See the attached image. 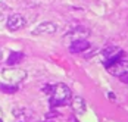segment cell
Listing matches in <instances>:
<instances>
[{
    "label": "cell",
    "mask_w": 128,
    "mask_h": 122,
    "mask_svg": "<svg viewBox=\"0 0 128 122\" xmlns=\"http://www.w3.org/2000/svg\"><path fill=\"white\" fill-rule=\"evenodd\" d=\"M72 97V93L69 90V87L64 84V82H58L54 86H52L50 91V106H66L69 104Z\"/></svg>",
    "instance_id": "6da1fadb"
},
{
    "label": "cell",
    "mask_w": 128,
    "mask_h": 122,
    "mask_svg": "<svg viewBox=\"0 0 128 122\" xmlns=\"http://www.w3.org/2000/svg\"><path fill=\"white\" fill-rule=\"evenodd\" d=\"M104 68H106L108 72L110 74V75H114V76H121V75L127 74L128 72V62H127L125 54L121 56V58H118V59H115L110 63H108Z\"/></svg>",
    "instance_id": "7a4b0ae2"
},
{
    "label": "cell",
    "mask_w": 128,
    "mask_h": 122,
    "mask_svg": "<svg viewBox=\"0 0 128 122\" xmlns=\"http://www.w3.org/2000/svg\"><path fill=\"white\" fill-rule=\"evenodd\" d=\"M2 78L9 84H18L26 78V72L19 68H6L2 71Z\"/></svg>",
    "instance_id": "3957f363"
},
{
    "label": "cell",
    "mask_w": 128,
    "mask_h": 122,
    "mask_svg": "<svg viewBox=\"0 0 128 122\" xmlns=\"http://www.w3.org/2000/svg\"><path fill=\"white\" fill-rule=\"evenodd\" d=\"M124 54H125V52L121 50V49H118V47H108V49H104L102 52V60H103V63H104V66H106L108 63L114 62L115 59L124 56Z\"/></svg>",
    "instance_id": "277c9868"
},
{
    "label": "cell",
    "mask_w": 128,
    "mask_h": 122,
    "mask_svg": "<svg viewBox=\"0 0 128 122\" xmlns=\"http://www.w3.org/2000/svg\"><path fill=\"white\" fill-rule=\"evenodd\" d=\"M25 25H26L25 18H24L22 15H19V13H15L12 16H9L8 21H6V26H8V30H10V31H18V30L24 28Z\"/></svg>",
    "instance_id": "5b68a950"
},
{
    "label": "cell",
    "mask_w": 128,
    "mask_h": 122,
    "mask_svg": "<svg viewBox=\"0 0 128 122\" xmlns=\"http://www.w3.org/2000/svg\"><path fill=\"white\" fill-rule=\"evenodd\" d=\"M88 30L87 28H82V26H78V28H74L72 31H69L66 36H65V40L72 43V41H77V40H86L88 37Z\"/></svg>",
    "instance_id": "8992f818"
},
{
    "label": "cell",
    "mask_w": 128,
    "mask_h": 122,
    "mask_svg": "<svg viewBox=\"0 0 128 122\" xmlns=\"http://www.w3.org/2000/svg\"><path fill=\"white\" fill-rule=\"evenodd\" d=\"M58 31V25L47 21V22H41V24L32 31L34 36H44V34H54Z\"/></svg>",
    "instance_id": "52a82bcc"
},
{
    "label": "cell",
    "mask_w": 128,
    "mask_h": 122,
    "mask_svg": "<svg viewBox=\"0 0 128 122\" xmlns=\"http://www.w3.org/2000/svg\"><path fill=\"white\" fill-rule=\"evenodd\" d=\"M71 106H72V110L77 113V115H82V113H86V102H84V98L80 97V96H75V97H71Z\"/></svg>",
    "instance_id": "ba28073f"
},
{
    "label": "cell",
    "mask_w": 128,
    "mask_h": 122,
    "mask_svg": "<svg viewBox=\"0 0 128 122\" xmlns=\"http://www.w3.org/2000/svg\"><path fill=\"white\" fill-rule=\"evenodd\" d=\"M90 49V43L87 40H77V41H72L71 46H69V52L71 53H81L84 50Z\"/></svg>",
    "instance_id": "9c48e42d"
},
{
    "label": "cell",
    "mask_w": 128,
    "mask_h": 122,
    "mask_svg": "<svg viewBox=\"0 0 128 122\" xmlns=\"http://www.w3.org/2000/svg\"><path fill=\"white\" fill-rule=\"evenodd\" d=\"M24 59V53H21V52H13L10 53V56L8 58V65L9 66H15V65H18L19 62Z\"/></svg>",
    "instance_id": "30bf717a"
},
{
    "label": "cell",
    "mask_w": 128,
    "mask_h": 122,
    "mask_svg": "<svg viewBox=\"0 0 128 122\" xmlns=\"http://www.w3.org/2000/svg\"><path fill=\"white\" fill-rule=\"evenodd\" d=\"M0 91L6 94H13L18 91V86L16 84H0Z\"/></svg>",
    "instance_id": "8fae6325"
},
{
    "label": "cell",
    "mask_w": 128,
    "mask_h": 122,
    "mask_svg": "<svg viewBox=\"0 0 128 122\" xmlns=\"http://www.w3.org/2000/svg\"><path fill=\"white\" fill-rule=\"evenodd\" d=\"M50 91H52V86H44V87H43V93L50 94Z\"/></svg>",
    "instance_id": "7c38bea8"
},
{
    "label": "cell",
    "mask_w": 128,
    "mask_h": 122,
    "mask_svg": "<svg viewBox=\"0 0 128 122\" xmlns=\"http://www.w3.org/2000/svg\"><path fill=\"white\" fill-rule=\"evenodd\" d=\"M52 116H58V113H56V112H50V113L47 115V118H52Z\"/></svg>",
    "instance_id": "4fadbf2b"
},
{
    "label": "cell",
    "mask_w": 128,
    "mask_h": 122,
    "mask_svg": "<svg viewBox=\"0 0 128 122\" xmlns=\"http://www.w3.org/2000/svg\"><path fill=\"white\" fill-rule=\"evenodd\" d=\"M108 96H109V98H110V100H115V96H114V93H109Z\"/></svg>",
    "instance_id": "5bb4252c"
},
{
    "label": "cell",
    "mask_w": 128,
    "mask_h": 122,
    "mask_svg": "<svg viewBox=\"0 0 128 122\" xmlns=\"http://www.w3.org/2000/svg\"><path fill=\"white\" fill-rule=\"evenodd\" d=\"M69 121H71V122H78V121H77V118H75V116H71V119H69Z\"/></svg>",
    "instance_id": "9a60e30c"
},
{
    "label": "cell",
    "mask_w": 128,
    "mask_h": 122,
    "mask_svg": "<svg viewBox=\"0 0 128 122\" xmlns=\"http://www.w3.org/2000/svg\"><path fill=\"white\" fill-rule=\"evenodd\" d=\"M0 62H2V52H0Z\"/></svg>",
    "instance_id": "2e32d148"
},
{
    "label": "cell",
    "mask_w": 128,
    "mask_h": 122,
    "mask_svg": "<svg viewBox=\"0 0 128 122\" xmlns=\"http://www.w3.org/2000/svg\"><path fill=\"white\" fill-rule=\"evenodd\" d=\"M0 116H2V109H0Z\"/></svg>",
    "instance_id": "e0dca14e"
},
{
    "label": "cell",
    "mask_w": 128,
    "mask_h": 122,
    "mask_svg": "<svg viewBox=\"0 0 128 122\" xmlns=\"http://www.w3.org/2000/svg\"><path fill=\"white\" fill-rule=\"evenodd\" d=\"M0 122H3V121H2V119H0Z\"/></svg>",
    "instance_id": "ac0fdd59"
}]
</instances>
